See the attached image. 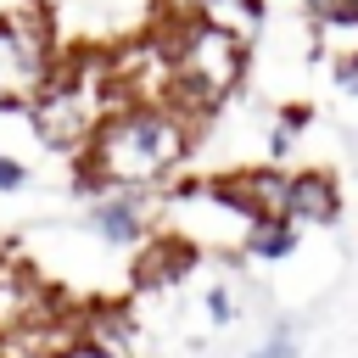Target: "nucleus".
<instances>
[{"mask_svg":"<svg viewBox=\"0 0 358 358\" xmlns=\"http://www.w3.org/2000/svg\"><path fill=\"white\" fill-rule=\"evenodd\" d=\"M196 151V117L173 101H123L78 145V196L162 190Z\"/></svg>","mask_w":358,"mask_h":358,"instance_id":"1","label":"nucleus"},{"mask_svg":"<svg viewBox=\"0 0 358 358\" xmlns=\"http://www.w3.org/2000/svg\"><path fill=\"white\" fill-rule=\"evenodd\" d=\"M162 56H168V101L185 106L196 123L207 112H218L241 84H246V62H252V39L196 22V17H173L162 34Z\"/></svg>","mask_w":358,"mask_h":358,"instance_id":"2","label":"nucleus"},{"mask_svg":"<svg viewBox=\"0 0 358 358\" xmlns=\"http://www.w3.org/2000/svg\"><path fill=\"white\" fill-rule=\"evenodd\" d=\"M123 106L117 84H112V67L106 62H90V56H67L56 62V73L45 78V90L28 101V117H34V134L56 151H78L90 140V129Z\"/></svg>","mask_w":358,"mask_h":358,"instance_id":"3","label":"nucleus"},{"mask_svg":"<svg viewBox=\"0 0 358 358\" xmlns=\"http://www.w3.org/2000/svg\"><path fill=\"white\" fill-rule=\"evenodd\" d=\"M56 28L50 11H28V17H0V106L6 112H28V101L45 90V78L56 73Z\"/></svg>","mask_w":358,"mask_h":358,"instance_id":"4","label":"nucleus"},{"mask_svg":"<svg viewBox=\"0 0 358 358\" xmlns=\"http://www.w3.org/2000/svg\"><path fill=\"white\" fill-rule=\"evenodd\" d=\"M84 229H90L101 246L134 252V246H145V241H151V207H145V196H129V190H101V196H90Z\"/></svg>","mask_w":358,"mask_h":358,"instance_id":"5","label":"nucleus"},{"mask_svg":"<svg viewBox=\"0 0 358 358\" xmlns=\"http://www.w3.org/2000/svg\"><path fill=\"white\" fill-rule=\"evenodd\" d=\"M280 218L291 229H324L341 218V185L324 173V168H296L285 173V201H280Z\"/></svg>","mask_w":358,"mask_h":358,"instance_id":"6","label":"nucleus"},{"mask_svg":"<svg viewBox=\"0 0 358 358\" xmlns=\"http://www.w3.org/2000/svg\"><path fill=\"white\" fill-rule=\"evenodd\" d=\"M190 263H196V252L179 235H157L140 246V285H173L190 274Z\"/></svg>","mask_w":358,"mask_h":358,"instance_id":"7","label":"nucleus"},{"mask_svg":"<svg viewBox=\"0 0 358 358\" xmlns=\"http://www.w3.org/2000/svg\"><path fill=\"white\" fill-rule=\"evenodd\" d=\"M179 17H196V22H213V28L252 39V28L263 22V0H179Z\"/></svg>","mask_w":358,"mask_h":358,"instance_id":"8","label":"nucleus"},{"mask_svg":"<svg viewBox=\"0 0 358 358\" xmlns=\"http://www.w3.org/2000/svg\"><path fill=\"white\" fill-rule=\"evenodd\" d=\"M296 241H302V229H291L285 218H252V224L241 229V257H252V263H280V257L296 252Z\"/></svg>","mask_w":358,"mask_h":358,"instance_id":"9","label":"nucleus"},{"mask_svg":"<svg viewBox=\"0 0 358 358\" xmlns=\"http://www.w3.org/2000/svg\"><path fill=\"white\" fill-rule=\"evenodd\" d=\"M302 11H308V22L336 45V56L358 45V0H302Z\"/></svg>","mask_w":358,"mask_h":358,"instance_id":"10","label":"nucleus"},{"mask_svg":"<svg viewBox=\"0 0 358 358\" xmlns=\"http://www.w3.org/2000/svg\"><path fill=\"white\" fill-rule=\"evenodd\" d=\"M45 358H129V347H123L117 330L84 324V330H67L56 347H45Z\"/></svg>","mask_w":358,"mask_h":358,"instance_id":"11","label":"nucleus"},{"mask_svg":"<svg viewBox=\"0 0 358 358\" xmlns=\"http://www.w3.org/2000/svg\"><path fill=\"white\" fill-rule=\"evenodd\" d=\"M296 352H302V347H296V330L280 319V324H274V330H268V336H263L246 358H296Z\"/></svg>","mask_w":358,"mask_h":358,"instance_id":"12","label":"nucleus"},{"mask_svg":"<svg viewBox=\"0 0 358 358\" xmlns=\"http://www.w3.org/2000/svg\"><path fill=\"white\" fill-rule=\"evenodd\" d=\"M235 313H241V296L218 280V285H207V319L213 324H235Z\"/></svg>","mask_w":358,"mask_h":358,"instance_id":"13","label":"nucleus"},{"mask_svg":"<svg viewBox=\"0 0 358 358\" xmlns=\"http://www.w3.org/2000/svg\"><path fill=\"white\" fill-rule=\"evenodd\" d=\"M22 185H28V168H22L11 151H0V196H17Z\"/></svg>","mask_w":358,"mask_h":358,"instance_id":"14","label":"nucleus"}]
</instances>
